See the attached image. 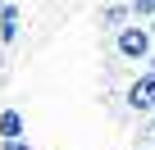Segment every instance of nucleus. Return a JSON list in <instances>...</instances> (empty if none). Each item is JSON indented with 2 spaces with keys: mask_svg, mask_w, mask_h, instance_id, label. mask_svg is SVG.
Returning <instances> with one entry per match:
<instances>
[{
  "mask_svg": "<svg viewBox=\"0 0 155 150\" xmlns=\"http://www.w3.org/2000/svg\"><path fill=\"white\" fill-rule=\"evenodd\" d=\"M150 50H155V37H150V27L141 18H128L123 27H114V55L123 64H141Z\"/></svg>",
  "mask_w": 155,
  "mask_h": 150,
  "instance_id": "f257e3e1",
  "label": "nucleus"
},
{
  "mask_svg": "<svg viewBox=\"0 0 155 150\" xmlns=\"http://www.w3.org/2000/svg\"><path fill=\"white\" fill-rule=\"evenodd\" d=\"M123 109H128V114H141V118L155 109V68H141L137 78L128 82V91H123Z\"/></svg>",
  "mask_w": 155,
  "mask_h": 150,
  "instance_id": "f03ea898",
  "label": "nucleus"
},
{
  "mask_svg": "<svg viewBox=\"0 0 155 150\" xmlns=\"http://www.w3.org/2000/svg\"><path fill=\"white\" fill-rule=\"evenodd\" d=\"M23 32V9L18 0H0V46H14Z\"/></svg>",
  "mask_w": 155,
  "mask_h": 150,
  "instance_id": "7ed1b4c3",
  "label": "nucleus"
},
{
  "mask_svg": "<svg viewBox=\"0 0 155 150\" xmlns=\"http://www.w3.org/2000/svg\"><path fill=\"white\" fill-rule=\"evenodd\" d=\"M5 136H23V109L18 105L0 109V141H5Z\"/></svg>",
  "mask_w": 155,
  "mask_h": 150,
  "instance_id": "20e7f679",
  "label": "nucleus"
},
{
  "mask_svg": "<svg viewBox=\"0 0 155 150\" xmlns=\"http://www.w3.org/2000/svg\"><path fill=\"white\" fill-rule=\"evenodd\" d=\"M128 18H132V14H128V0H110V5H105V14H101V23H105L110 32H114V27H123Z\"/></svg>",
  "mask_w": 155,
  "mask_h": 150,
  "instance_id": "39448f33",
  "label": "nucleus"
},
{
  "mask_svg": "<svg viewBox=\"0 0 155 150\" xmlns=\"http://www.w3.org/2000/svg\"><path fill=\"white\" fill-rule=\"evenodd\" d=\"M128 14L132 18H155V0H128Z\"/></svg>",
  "mask_w": 155,
  "mask_h": 150,
  "instance_id": "423d86ee",
  "label": "nucleus"
},
{
  "mask_svg": "<svg viewBox=\"0 0 155 150\" xmlns=\"http://www.w3.org/2000/svg\"><path fill=\"white\" fill-rule=\"evenodd\" d=\"M0 150H32V141H28V136H5Z\"/></svg>",
  "mask_w": 155,
  "mask_h": 150,
  "instance_id": "0eeeda50",
  "label": "nucleus"
},
{
  "mask_svg": "<svg viewBox=\"0 0 155 150\" xmlns=\"http://www.w3.org/2000/svg\"><path fill=\"white\" fill-rule=\"evenodd\" d=\"M146 27H150V37H155V18H146Z\"/></svg>",
  "mask_w": 155,
  "mask_h": 150,
  "instance_id": "6e6552de",
  "label": "nucleus"
},
{
  "mask_svg": "<svg viewBox=\"0 0 155 150\" xmlns=\"http://www.w3.org/2000/svg\"><path fill=\"white\" fill-rule=\"evenodd\" d=\"M146 118H150V132H155V109H150V114H146Z\"/></svg>",
  "mask_w": 155,
  "mask_h": 150,
  "instance_id": "1a4fd4ad",
  "label": "nucleus"
},
{
  "mask_svg": "<svg viewBox=\"0 0 155 150\" xmlns=\"http://www.w3.org/2000/svg\"><path fill=\"white\" fill-rule=\"evenodd\" d=\"M150 150H155V145H150Z\"/></svg>",
  "mask_w": 155,
  "mask_h": 150,
  "instance_id": "9d476101",
  "label": "nucleus"
}]
</instances>
